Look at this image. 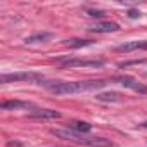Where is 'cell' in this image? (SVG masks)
Returning a JSON list of instances; mask_svg holds the SVG:
<instances>
[{"mask_svg": "<svg viewBox=\"0 0 147 147\" xmlns=\"http://www.w3.org/2000/svg\"><path fill=\"white\" fill-rule=\"evenodd\" d=\"M95 99L102 100V102H118L121 99V94H118V92H104V94H97Z\"/></svg>", "mask_w": 147, "mask_h": 147, "instance_id": "cell-12", "label": "cell"}, {"mask_svg": "<svg viewBox=\"0 0 147 147\" xmlns=\"http://www.w3.org/2000/svg\"><path fill=\"white\" fill-rule=\"evenodd\" d=\"M12 82L42 83V82H45V78L42 73H35V71H19V73H9V75L0 76V83H12Z\"/></svg>", "mask_w": 147, "mask_h": 147, "instance_id": "cell-3", "label": "cell"}, {"mask_svg": "<svg viewBox=\"0 0 147 147\" xmlns=\"http://www.w3.org/2000/svg\"><path fill=\"white\" fill-rule=\"evenodd\" d=\"M52 38V33H49V31H38V33H35V35H30V36H26V43H43V42H49Z\"/></svg>", "mask_w": 147, "mask_h": 147, "instance_id": "cell-11", "label": "cell"}, {"mask_svg": "<svg viewBox=\"0 0 147 147\" xmlns=\"http://www.w3.org/2000/svg\"><path fill=\"white\" fill-rule=\"evenodd\" d=\"M145 75H147V73H145Z\"/></svg>", "mask_w": 147, "mask_h": 147, "instance_id": "cell-17", "label": "cell"}, {"mask_svg": "<svg viewBox=\"0 0 147 147\" xmlns=\"http://www.w3.org/2000/svg\"><path fill=\"white\" fill-rule=\"evenodd\" d=\"M47 90L55 95H69V94H83L94 92L107 85L104 80H90V82H43L42 83Z\"/></svg>", "mask_w": 147, "mask_h": 147, "instance_id": "cell-1", "label": "cell"}, {"mask_svg": "<svg viewBox=\"0 0 147 147\" xmlns=\"http://www.w3.org/2000/svg\"><path fill=\"white\" fill-rule=\"evenodd\" d=\"M87 12H88V16H92V18H102V16H104V12H102V11H94V9H88Z\"/></svg>", "mask_w": 147, "mask_h": 147, "instance_id": "cell-14", "label": "cell"}, {"mask_svg": "<svg viewBox=\"0 0 147 147\" xmlns=\"http://www.w3.org/2000/svg\"><path fill=\"white\" fill-rule=\"evenodd\" d=\"M140 126H142V128H147V121H144V123H142Z\"/></svg>", "mask_w": 147, "mask_h": 147, "instance_id": "cell-16", "label": "cell"}, {"mask_svg": "<svg viewBox=\"0 0 147 147\" xmlns=\"http://www.w3.org/2000/svg\"><path fill=\"white\" fill-rule=\"evenodd\" d=\"M30 116L31 118H38V119H59L61 113L54 111V109H38V107H35L30 113Z\"/></svg>", "mask_w": 147, "mask_h": 147, "instance_id": "cell-8", "label": "cell"}, {"mask_svg": "<svg viewBox=\"0 0 147 147\" xmlns=\"http://www.w3.org/2000/svg\"><path fill=\"white\" fill-rule=\"evenodd\" d=\"M138 16H140V12H138V11H135V9H130V11H128V18L135 19V18H138Z\"/></svg>", "mask_w": 147, "mask_h": 147, "instance_id": "cell-15", "label": "cell"}, {"mask_svg": "<svg viewBox=\"0 0 147 147\" xmlns=\"http://www.w3.org/2000/svg\"><path fill=\"white\" fill-rule=\"evenodd\" d=\"M118 30H119V24L113 23V21H99V23L88 26V31H94V33H111V31H118Z\"/></svg>", "mask_w": 147, "mask_h": 147, "instance_id": "cell-6", "label": "cell"}, {"mask_svg": "<svg viewBox=\"0 0 147 147\" xmlns=\"http://www.w3.org/2000/svg\"><path fill=\"white\" fill-rule=\"evenodd\" d=\"M50 133L59 137V138H64V140H69V142H76V144H82V145H87V147H114V144L109 138L90 137V135H85V133H76L73 130H50Z\"/></svg>", "mask_w": 147, "mask_h": 147, "instance_id": "cell-2", "label": "cell"}, {"mask_svg": "<svg viewBox=\"0 0 147 147\" xmlns=\"http://www.w3.org/2000/svg\"><path fill=\"white\" fill-rule=\"evenodd\" d=\"M133 50H147V40H133L116 47V52H133Z\"/></svg>", "mask_w": 147, "mask_h": 147, "instance_id": "cell-7", "label": "cell"}, {"mask_svg": "<svg viewBox=\"0 0 147 147\" xmlns=\"http://www.w3.org/2000/svg\"><path fill=\"white\" fill-rule=\"evenodd\" d=\"M67 130H73L76 133H88L92 130V125L87 121H69L67 123Z\"/></svg>", "mask_w": 147, "mask_h": 147, "instance_id": "cell-10", "label": "cell"}, {"mask_svg": "<svg viewBox=\"0 0 147 147\" xmlns=\"http://www.w3.org/2000/svg\"><path fill=\"white\" fill-rule=\"evenodd\" d=\"M66 67H102L104 61L100 59H76V57H69V59H59Z\"/></svg>", "mask_w": 147, "mask_h": 147, "instance_id": "cell-4", "label": "cell"}, {"mask_svg": "<svg viewBox=\"0 0 147 147\" xmlns=\"http://www.w3.org/2000/svg\"><path fill=\"white\" fill-rule=\"evenodd\" d=\"M66 47L69 49H80V47H87V45H92V40H82V38H71V40H66L64 42Z\"/></svg>", "mask_w": 147, "mask_h": 147, "instance_id": "cell-13", "label": "cell"}, {"mask_svg": "<svg viewBox=\"0 0 147 147\" xmlns=\"http://www.w3.org/2000/svg\"><path fill=\"white\" fill-rule=\"evenodd\" d=\"M118 82H119L123 87H126V88H130V90H133V92L147 94V85L140 83V82H138V80H135L133 76H121V78H118Z\"/></svg>", "mask_w": 147, "mask_h": 147, "instance_id": "cell-5", "label": "cell"}, {"mask_svg": "<svg viewBox=\"0 0 147 147\" xmlns=\"http://www.w3.org/2000/svg\"><path fill=\"white\" fill-rule=\"evenodd\" d=\"M2 107L4 111H18V109H35L33 104L30 102H23V100H5L2 102Z\"/></svg>", "mask_w": 147, "mask_h": 147, "instance_id": "cell-9", "label": "cell"}]
</instances>
